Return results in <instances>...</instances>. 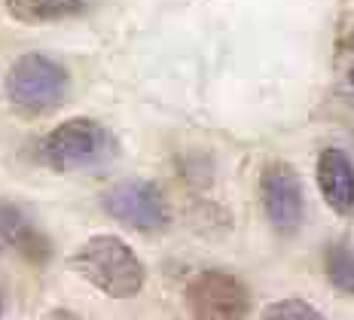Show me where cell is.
<instances>
[{
    "label": "cell",
    "instance_id": "6da1fadb",
    "mask_svg": "<svg viewBox=\"0 0 354 320\" xmlns=\"http://www.w3.org/2000/svg\"><path fill=\"white\" fill-rule=\"evenodd\" d=\"M71 269L83 274L92 287L113 299H131L144 287V263L116 235H95L83 241L71 256Z\"/></svg>",
    "mask_w": 354,
    "mask_h": 320
},
{
    "label": "cell",
    "instance_id": "7a4b0ae2",
    "mask_svg": "<svg viewBox=\"0 0 354 320\" xmlns=\"http://www.w3.org/2000/svg\"><path fill=\"white\" fill-rule=\"evenodd\" d=\"M6 95L16 113L28 119L46 116L55 107H62L68 95V70L40 52L21 55L6 73Z\"/></svg>",
    "mask_w": 354,
    "mask_h": 320
},
{
    "label": "cell",
    "instance_id": "3957f363",
    "mask_svg": "<svg viewBox=\"0 0 354 320\" xmlns=\"http://www.w3.org/2000/svg\"><path fill=\"white\" fill-rule=\"evenodd\" d=\"M113 153V138L95 119H68L58 129H53L37 147L43 165L53 171H83L101 165Z\"/></svg>",
    "mask_w": 354,
    "mask_h": 320
},
{
    "label": "cell",
    "instance_id": "277c9868",
    "mask_svg": "<svg viewBox=\"0 0 354 320\" xmlns=\"http://www.w3.org/2000/svg\"><path fill=\"white\" fill-rule=\"evenodd\" d=\"M104 211L135 232H162L171 223V211L162 189L150 180H122L104 192Z\"/></svg>",
    "mask_w": 354,
    "mask_h": 320
},
{
    "label": "cell",
    "instance_id": "5b68a950",
    "mask_svg": "<svg viewBox=\"0 0 354 320\" xmlns=\"http://www.w3.org/2000/svg\"><path fill=\"white\" fill-rule=\"evenodd\" d=\"M260 205L269 226L278 235H293L302 226L306 196L299 174L287 162H269L260 174Z\"/></svg>",
    "mask_w": 354,
    "mask_h": 320
},
{
    "label": "cell",
    "instance_id": "8992f818",
    "mask_svg": "<svg viewBox=\"0 0 354 320\" xmlns=\"http://www.w3.org/2000/svg\"><path fill=\"white\" fill-rule=\"evenodd\" d=\"M187 302L196 317H245L250 311V290L232 272H198L187 287Z\"/></svg>",
    "mask_w": 354,
    "mask_h": 320
},
{
    "label": "cell",
    "instance_id": "52a82bcc",
    "mask_svg": "<svg viewBox=\"0 0 354 320\" xmlns=\"http://www.w3.org/2000/svg\"><path fill=\"white\" fill-rule=\"evenodd\" d=\"M318 186L321 196L336 214L348 217L354 214V165L351 159L336 147H327L318 156Z\"/></svg>",
    "mask_w": 354,
    "mask_h": 320
},
{
    "label": "cell",
    "instance_id": "ba28073f",
    "mask_svg": "<svg viewBox=\"0 0 354 320\" xmlns=\"http://www.w3.org/2000/svg\"><path fill=\"white\" fill-rule=\"evenodd\" d=\"M0 235H3V241L10 244V247H16L21 256L31 259V263L49 259V250L53 247H49L46 235L10 202H0Z\"/></svg>",
    "mask_w": 354,
    "mask_h": 320
},
{
    "label": "cell",
    "instance_id": "9c48e42d",
    "mask_svg": "<svg viewBox=\"0 0 354 320\" xmlns=\"http://www.w3.org/2000/svg\"><path fill=\"white\" fill-rule=\"evenodd\" d=\"M6 12L25 25H46L83 12V0H6Z\"/></svg>",
    "mask_w": 354,
    "mask_h": 320
},
{
    "label": "cell",
    "instance_id": "30bf717a",
    "mask_svg": "<svg viewBox=\"0 0 354 320\" xmlns=\"http://www.w3.org/2000/svg\"><path fill=\"white\" fill-rule=\"evenodd\" d=\"M327 278L342 290L354 296V247L348 241H336L327 247Z\"/></svg>",
    "mask_w": 354,
    "mask_h": 320
},
{
    "label": "cell",
    "instance_id": "8fae6325",
    "mask_svg": "<svg viewBox=\"0 0 354 320\" xmlns=\"http://www.w3.org/2000/svg\"><path fill=\"white\" fill-rule=\"evenodd\" d=\"M263 317L266 320H318L321 317V311L318 308H312L308 302H302V299H281V302H275V305H269V308L263 311Z\"/></svg>",
    "mask_w": 354,
    "mask_h": 320
},
{
    "label": "cell",
    "instance_id": "7c38bea8",
    "mask_svg": "<svg viewBox=\"0 0 354 320\" xmlns=\"http://www.w3.org/2000/svg\"><path fill=\"white\" fill-rule=\"evenodd\" d=\"M351 83H354V70H351Z\"/></svg>",
    "mask_w": 354,
    "mask_h": 320
}]
</instances>
